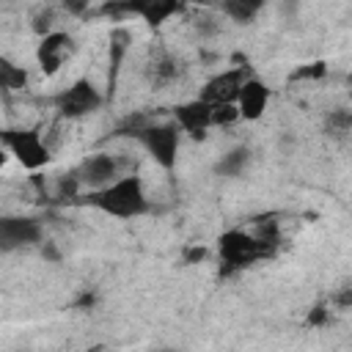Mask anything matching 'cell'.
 Returning <instances> with one entry per match:
<instances>
[{"label":"cell","instance_id":"10","mask_svg":"<svg viewBox=\"0 0 352 352\" xmlns=\"http://www.w3.org/2000/svg\"><path fill=\"white\" fill-rule=\"evenodd\" d=\"M250 77L248 66H231L226 72H217L214 77H209L201 88V99H206L209 104H220V102H236L245 80Z\"/></svg>","mask_w":352,"mask_h":352},{"label":"cell","instance_id":"11","mask_svg":"<svg viewBox=\"0 0 352 352\" xmlns=\"http://www.w3.org/2000/svg\"><path fill=\"white\" fill-rule=\"evenodd\" d=\"M173 121L182 126V132L190 140H204L206 129L212 126V104L206 99H201V96L179 102L173 107Z\"/></svg>","mask_w":352,"mask_h":352},{"label":"cell","instance_id":"28","mask_svg":"<svg viewBox=\"0 0 352 352\" xmlns=\"http://www.w3.org/2000/svg\"><path fill=\"white\" fill-rule=\"evenodd\" d=\"M96 0H60V8L69 14V16H82L88 14V8L94 6Z\"/></svg>","mask_w":352,"mask_h":352},{"label":"cell","instance_id":"14","mask_svg":"<svg viewBox=\"0 0 352 352\" xmlns=\"http://www.w3.org/2000/svg\"><path fill=\"white\" fill-rule=\"evenodd\" d=\"M129 41H132V36H129V30H124V28H116L113 33H110V47H107V99H113L116 96V85H118V74H121V63H124V58H126V52H129Z\"/></svg>","mask_w":352,"mask_h":352},{"label":"cell","instance_id":"19","mask_svg":"<svg viewBox=\"0 0 352 352\" xmlns=\"http://www.w3.org/2000/svg\"><path fill=\"white\" fill-rule=\"evenodd\" d=\"M192 33L198 38H214L220 33V11L212 14V11H198L192 16Z\"/></svg>","mask_w":352,"mask_h":352},{"label":"cell","instance_id":"7","mask_svg":"<svg viewBox=\"0 0 352 352\" xmlns=\"http://www.w3.org/2000/svg\"><path fill=\"white\" fill-rule=\"evenodd\" d=\"M77 176H80V184L82 190H102L107 184H113L118 176H124V162L110 154V151H96V154H88L85 160H80V165L74 168Z\"/></svg>","mask_w":352,"mask_h":352},{"label":"cell","instance_id":"3","mask_svg":"<svg viewBox=\"0 0 352 352\" xmlns=\"http://www.w3.org/2000/svg\"><path fill=\"white\" fill-rule=\"evenodd\" d=\"M182 126L170 118V121H151L138 132V143L146 148V154L165 170L173 173L176 160H179V148H182Z\"/></svg>","mask_w":352,"mask_h":352},{"label":"cell","instance_id":"22","mask_svg":"<svg viewBox=\"0 0 352 352\" xmlns=\"http://www.w3.org/2000/svg\"><path fill=\"white\" fill-rule=\"evenodd\" d=\"M236 121H242L236 102H220V104H212V126L226 129V126H234Z\"/></svg>","mask_w":352,"mask_h":352},{"label":"cell","instance_id":"1","mask_svg":"<svg viewBox=\"0 0 352 352\" xmlns=\"http://www.w3.org/2000/svg\"><path fill=\"white\" fill-rule=\"evenodd\" d=\"M85 204L99 209L102 214H110L118 220H135V217H143L151 212V201L146 195L143 179L135 173H124L113 184H107L102 190H91L85 195Z\"/></svg>","mask_w":352,"mask_h":352},{"label":"cell","instance_id":"18","mask_svg":"<svg viewBox=\"0 0 352 352\" xmlns=\"http://www.w3.org/2000/svg\"><path fill=\"white\" fill-rule=\"evenodd\" d=\"M0 85H3L6 94H11V91H25V85H28V72H25L22 66H16L14 60L0 58Z\"/></svg>","mask_w":352,"mask_h":352},{"label":"cell","instance_id":"15","mask_svg":"<svg viewBox=\"0 0 352 352\" xmlns=\"http://www.w3.org/2000/svg\"><path fill=\"white\" fill-rule=\"evenodd\" d=\"M283 214L280 212H264V214H256L250 217L248 228L253 231V236L258 242H264L270 250H278V245L283 242Z\"/></svg>","mask_w":352,"mask_h":352},{"label":"cell","instance_id":"6","mask_svg":"<svg viewBox=\"0 0 352 352\" xmlns=\"http://www.w3.org/2000/svg\"><path fill=\"white\" fill-rule=\"evenodd\" d=\"M184 6L187 0H110L99 8V14H113V16L126 14L143 19L148 28H162L168 19L182 14Z\"/></svg>","mask_w":352,"mask_h":352},{"label":"cell","instance_id":"20","mask_svg":"<svg viewBox=\"0 0 352 352\" xmlns=\"http://www.w3.org/2000/svg\"><path fill=\"white\" fill-rule=\"evenodd\" d=\"M327 77V63L324 60H311V63H300L289 80L292 82H316V80H324Z\"/></svg>","mask_w":352,"mask_h":352},{"label":"cell","instance_id":"23","mask_svg":"<svg viewBox=\"0 0 352 352\" xmlns=\"http://www.w3.org/2000/svg\"><path fill=\"white\" fill-rule=\"evenodd\" d=\"M333 314H336V308L330 305V300H319V302H314V305L308 308L305 324H308V327H327V324L333 322Z\"/></svg>","mask_w":352,"mask_h":352},{"label":"cell","instance_id":"25","mask_svg":"<svg viewBox=\"0 0 352 352\" xmlns=\"http://www.w3.org/2000/svg\"><path fill=\"white\" fill-rule=\"evenodd\" d=\"M324 132H327V135H344V132H352V129H349V110H344V107L330 110L327 118H324Z\"/></svg>","mask_w":352,"mask_h":352},{"label":"cell","instance_id":"5","mask_svg":"<svg viewBox=\"0 0 352 352\" xmlns=\"http://www.w3.org/2000/svg\"><path fill=\"white\" fill-rule=\"evenodd\" d=\"M0 138H3V146L14 154V160L25 170H30V173H38L52 160L50 146L44 143V138H41L38 129H25V126H19V129H3Z\"/></svg>","mask_w":352,"mask_h":352},{"label":"cell","instance_id":"30","mask_svg":"<svg viewBox=\"0 0 352 352\" xmlns=\"http://www.w3.org/2000/svg\"><path fill=\"white\" fill-rule=\"evenodd\" d=\"M297 8H300V0H280V16L294 19L297 16Z\"/></svg>","mask_w":352,"mask_h":352},{"label":"cell","instance_id":"9","mask_svg":"<svg viewBox=\"0 0 352 352\" xmlns=\"http://www.w3.org/2000/svg\"><path fill=\"white\" fill-rule=\"evenodd\" d=\"M41 242H44V226H41L38 217L8 214V217L0 220V248H3V253L30 248V245H41Z\"/></svg>","mask_w":352,"mask_h":352},{"label":"cell","instance_id":"13","mask_svg":"<svg viewBox=\"0 0 352 352\" xmlns=\"http://www.w3.org/2000/svg\"><path fill=\"white\" fill-rule=\"evenodd\" d=\"M270 96H272V88L264 80H258V77L250 74L245 80L239 96H236V107H239L242 121H258L264 116L267 104H270Z\"/></svg>","mask_w":352,"mask_h":352},{"label":"cell","instance_id":"17","mask_svg":"<svg viewBox=\"0 0 352 352\" xmlns=\"http://www.w3.org/2000/svg\"><path fill=\"white\" fill-rule=\"evenodd\" d=\"M264 6L267 0H217L220 16L231 19L234 25H250L264 11Z\"/></svg>","mask_w":352,"mask_h":352},{"label":"cell","instance_id":"16","mask_svg":"<svg viewBox=\"0 0 352 352\" xmlns=\"http://www.w3.org/2000/svg\"><path fill=\"white\" fill-rule=\"evenodd\" d=\"M253 162V151L248 146H231L226 154H220V160L214 162V173L226 176V179H239Z\"/></svg>","mask_w":352,"mask_h":352},{"label":"cell","instance_id":"4","mask_svg":"<svg viewBox=\"0 0 352 352\" xmlns=\"http://www.w3.org/2000/svg\"><path fill=\"white\" fill-rule=\"evenodd\" d=\"M104 102H107V94H102L96 88V82L88 80V77H77L72 85H66L63 91H58L52 96V104H55L58 116L66 118V121L94 116Z\"/></svg>","mask_w":352,"mask_h":352},{"label":"cell","instance_id":"24","mask_svg":"<svg viewBox=\"0 0 352 352\" xmlns=\"http://www.w3.org/2000/svg\"><path fill=\"white\" fill-rule=\"evenodd\" d=\"M30 28H33V33H36L38 38L47 36V33H52V30H55V8H50V6L36 8L33 16H30Z\"/></svg>","mask_w":352,"mask_h":352},{"label":"cell","instance_id":"2","mask_svg":"<svg viewBox=\"0 0 352 352\" xmlns=\"http://www.w3.org/2000/svg\"><path fill=\"white\" fill-rule=\"evenodd\" d=\"M275 250H270L264 242H258L253 236V231L245 228H228L217 236V258H220V275H234L242 272L245 267L270 258Z\"/></svg>","mask_w":352,"mask_h":352},{"label":"cell","instance_id":"21","mask_svg":"<svg viewBox=\"0 0 352 352\" xmlns=\"http://www.w3.org/2000/svg\"><path fill=\"white\" fill-rule=\"evenodd\" d=\"M146 124H151V118H148L146 113H129V116H124V118L118 121V126H116L110 135H113V138H138V132H140Z\"/></svg>","mask_w":352,"mask_h":352},{"label":"cell","instance_id":"27","mask_svg":"<svg viewBox=\"0 0 352 352\" xmlns=\"http://www.w3.org/2000/svg\"><path fill=\"white\" fill-rule=\"evenodd\" d=\"M96 302H99V294H96L94 289H82V292L74 297V308H77V311H94Z\"/></svg>","mask_w":352,"mask_h":352},{"label":"cell","instance_id":"29","mask_svg":"<svg viewBox=\"0 0 352 352\" xmlns=\"http://www.w3.org/2000/svg\"><path fill=\"white\" fill-rule=\"evenodd\" d=\"M182 258H184V264H198V261L206 258V248L204 245H190V248H184Z\"/></svg>","mask_w":352,"mask_h":352},{"label":"cell","instance_id":"31","mask_svg":"<svg viewBox=\"0 0 352 352\" xmlns=\"http://www.w3.org/2000/svg\"><path fill=\"white\" fill-rule=\"evenodd\" d=\"M41 256H47L50 261H58L60 256H58V250L52 248V242H41Z\"/></svg>","mask_w":352,"mask_h":352},{"label":"cell","instance_id":"12","mask_svg":"<svg viewBox=\"0 0 352 352\" xmlns=\"http://www.w3.org/2000/svg\"><path fill=\"white\" fill-rule=\"evenodd\" d=\"M184 74V63L168 52L165 47H157L148 52V60H146V82L154 88V91H162L168 85H173L176 80H182Z\"/></svg>","mask_w":352,"mask_h":352},{"label":"cell","instance_id":"26","mask_svg":"<svg viewBox=\"0 0 352 352\" xmlns=\"http://www.w3.org/2000/svg\"><path fill=\"white\" fill-rule=\"evenodd\" d=\"M330 305L338 311V314H344V311H352V280H341L333 292H330Z\"/></svg>","mask_w":352,"mask_h":352},{"label":"cell","instance_id":"8","mask_svg":"<svg viewBox=\"0 0 352 352\" xmlns=\"http://www.w3.org/2000/svg\"><path fill=\"white\" fill-rule=\"evenodd\" d=\"M74 52H77L74 36L66 30H52V33L41 36V41L36 47V63L47 77H52L72 60Z\"/></svg>","mask_w":352,"mask_h":352}]
</instances>
